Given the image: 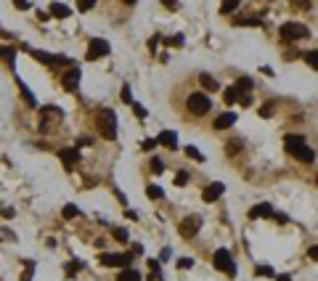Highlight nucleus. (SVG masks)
Returning a JSON list of instances; mask_svg holds the SVG:
<instances>
[{"mask_svg": "<svg viewBox=\"0 0 318 281\" xmlns=\"http://www.w3.org/2000/svg\"><path fill=\"white\" fill-rule=\"evenodd\" d=\"M130 106H133V112H135V114H138V117H146V114H148V112H146V109H144V106H141V103H135V101L130 103Z\"/></svg>", "mask_w": 318, "mask_h": 281, "instance_id": "2f4dec72", "label": "nucleus"}, {"mask_svg": "<svg viewBox=\"0 0 318 281\" xmlns=\"http://www.w3.org/2000/svg\"><path fill=\"white\" fill-rule=\"evenodd\" d=\"M58 159L67 167H72L74 162H80V152H77V149H61V152H58Z\"/></svg>", "mask_w": 318, "mask_h": 281, "instance_id": "f8f14e48", "label": "nucleus"}, {"mask_svg": "<svg viewBox=\"0 0 318 281\" xmlns=\"http://www.w3.org/2000/svg\"><path fill=\"white\" fill-rule=\"evenodd\" d=\"M0 215H3V218H14V210H8V207H3V210H0Z\"/></svg>", "mask_w": 318, "mask_h": 281, "instance_id": "a19ab883", "label": "nucleus"}, {"mask_svg": "<svg viewBox=\"0 0 318 281\" xmlns=\"http://www.w3.org/2000/svg\"><path fill=\"white\" fill-rule=\"evenodd\" d=\"M186 103H188V112L196 114V117L207 114V112H210V106H212V101H210V96H207V93H191L186 99Z\"/></svg>", "mask_w": 318, "mask_h": 281, "instance_id": "7ed1b4c3", "label": "nucleus"}, {"mask_svg": "<svg viewBox=\"0 0 318 281\" xmlns=\"http://www.w3.org/2000/svg\"><path fill=\"white\" fill-rule=\"evenodd\" d=\"M199 82H202V85H204V90H210V93H212V90H218V88H220V85H218V80H215V77H212V75H207V72H202V75H199Z\"/></svg>", "mask_w": 318, "mask_h": 281, "instance_id": "dca6fc26", "label": "nucleus"}, {"mask_svg": "<svg viewBox=\"0 0 318 281\" xmlns=\"http://www.w3.org/2000/svg\"><path fill=\"white\" fill-rule=\"evenodd\" d=\"M117 281H141V273L135 271V268H122V271L117 273Z\"/></svg>", "mask_w": 318, "mask_h": 281, "instance_id": "2eb2a0df", "label": "nucleus"}, {"mask_svg": "<svg viewBox=\"0 0 318 281\" xmlns=\"http://www.w3.org/2000/svg\"><path fill=\"white\" fill-rule=\"evenodd\" d=\"M61 85H64V90H69V93H74L77 88H80V69L72 67V69H67L64 72V77H61Z\"/></svg>", "mask_w": 318, "mask_h": 281, "instance_id": "6e6552de", "label": "nucleus"}, {"mask_svg": "<svg viewBox=\"0 0 318 281\" xmlns=\"http://www.w3.org/2000/svg\"><path fill=\"white\" fill-rule=\"evenodd\" d=\"M276 281H292L289 276H276Z\"/></svg>", "mask_w": 318, "mask_h": 281, "instance_id": "a18cd8bd", "label": "nucleus"}, {"mask_svg": "<svg viewBox=\"0 0 318 281\" xmlns=\"http://www.w3.org/2000/svg\"><path fill=\"white\" fill-rule=\"evenodd\" d=\"M170 45H183V35H178V37H170V40H167Z\"/></svg>", "mask_w": 318, "mask_h": 281, "instance_id": "4c0bfd02", "label": "nucleus"}, {"mask_svg": "<svg viewBox=\"0 0 318 281\" xmlns=\"http://www.w3.org/2000/svg\"><path fill=\"white\" fill-rule=\"evenodd\" d=\"M114 239H120V241H127V231H125V228H114Z\"/></svg>", "mask_w": 318, "mask_h": 281, "instance_id": "c756f323", "label": "nucleus"}, {"mask_svg": "<svg viewBox=\"0 0 318 281\" xmlns=\"http://www.w3.org/2000/svg\"><path fill=\"white\" fill-rule=\"evenodd\" d=\"M93 0H82V3H80V11H90V8H93Z\"/></svg>", "mask_w": 318, "mask_h": 281, "instance_id": "c9c22d12", "label": "nucleus"}, {"mask_svg": "<svg viewBox=\"0 0 318 281\" xmlns=\"http://www.w3.org/2000/svg\"><path fill=\"white\" fill-rule=\"evenodd\" d=\"M50 14H53L56 19H67L72 11H69V5H64V3H50Z\"/></svg>", "mask_w": 318, "mask_h": 281, "instance_id": "f3484780", "label": "nucleus"}, {"mask_svg": "<svg viewBox=\"0 0 318 281\" xmlns=\"http://www.w3.org/2000/svg\"><path fill=\"white\" fill-rule=\"evenodd\" d=\"M316 180H318V178H316Z\"/></svg>", "mask_w": 318, "mask_h": 281, "instance_id": "49530a36", "label": "nucleus"}, {"mask_svg": "<svg viewBox=\"0 0 318 281\" xmlns=\"http://www.w3.org/2000/svg\"><path fill=\"white\" fill-rule=\"evenodd\" d=\"M305 61H308L313 69H318V48H316V51H310V53H305Z\"/></svg>", "mask_w": 318, "mask_h": 281, "instance_id": "5701e85b", "label": "nucleus"}, {"mask_svg": "<svg viewBox=\"0 0 318 281\" xmlns=\"http://www.w3.org/2000/svg\"><path fill=\"white\" fill-rule=\"evenodd\" d=\"M223 191H225V186H223V183H210V186L204 188L202 199H204V202H215V199L223 197Z\"/></svg>", "mask_w": 318, "mask_h": 281, "instance_id": "9d476101", "label": "nucleus"}, {"mask_svg": "<svg viewBox=\"0 0 318 281\" xmlns=\"http://www.w3.org/2000/svg\"><path fill=\"white\" fill-rule=\"evenodd\" d=\"M109 43L106 40H101V37H96V40H90L88 45V58L90 61H96V58H103V56H109Z\"/></svg>", "mask_w": 318, "mask_h": 281, "instance_id": "0eeeda50", "label": "nucleus"}, {"mask_svg": "<svg viewBox=\"0 0 318 281\" xmlns=\"http://www.w3.org/2000/svg\"><path fill=\"white\" fill-rule=\"evenodd\" d=\"M284 149H287L292 156H297L300 162H313L316 159V152L305 143L302 135H287V138H284Z\"/></svg>", "mask_w": 318, "mask_h": 281, "instance_id": "f257e3e1", "label": "nucleus"}, {"mask_svg": "<svg viewBox=\"0 0 318 281\" xmlns=\"http://www.w3.org/2000/svg\"><path fill=\"white\" fill-rule=\"evenodd\" d=\"M260 114H263V117H270V114H273V106H263Z\"/></svg>", "mask_w": 318, "mask_h": 281, "instance_id": "ea45409f", "label": "nucleus"}, {"mask_svg": "<svg viewBox=\"0 0 318 281\" xmlns=\"http://www.w3.org/2000/svg\"><path fill=\"white\" fill-rule=\"evenodd\" d=\"M77 212H80V210H77V207L74 204H67V207H64V218H77Z\"/></svg>", "mask_w": 318, "mask_h": 281, "instance_id": "cd10ccee", "label": "nucleus"}, {"mask_svg": "<svg viewBox=\"0 0 318 281\" xmlns=\"http://www.w3.org/2000/svg\"><path fill=\"white\" fill-rule=\"evenodd\" d=\"M194 265V260L191 257H183V260H178V268H191Z\"/></svg>", "mask_w": 318, "mask_h": 281, "instance_id": "f704fd0d", "label": "nucleus"}, {"mask_svg": "<svg viewBox=\"0 0 318 281\" xmlns=\"http://www.w3.org/2000/svg\"><path fill=\"white\" fill-rule=\"evenodd\" d=\"M308 255H310L313 260H318V247H310V252H308Z\"/></svg>", "mask_w": 318, "mask_h": 281, "instance_id": "37998d69", "label": "nucleus"}, {"mask_svg": "<svg viewBox=\"0 0 318 281\" xmlns=\"http://www.w3.org/2000/svg\"><path fill=\"white\" fill-rule=\"evenodd\" d=\"M14 48H3V45H0V58H5V61H14Z\"/></svg>", "mask_w": 318, "mask_h": 281, "instance_id": "393cba45", "label": "nucleus"}, {"mask_svg": "<svg viewBox=\"0 0 318 281\" xmlns=\"http://www.w3.org/2000/svg\"><path fill=\"white\" fill-rule=\"evenodd\" d=\"M257 276H276L270 265H257Z\"/></svg>", "mask_w": 318, "mask_h": 281, "instance_id": "c85d7f7f", "label": "nucleus"}, {"mask_svg": "<svg viewBox=\"0 0 318 281\" xmlns=\"http://www.w3.org/2000/svg\"><path fill=\"white\" fill-rule=\"evenodd\" d=\"M130 255H101V263L103 265H122V268H130Z\"/></svg>", "mask_w": 318, "mask_h": 281, "instance_id": "1a4fd4ad", "label": "nucleus"}, {"mask_svg": "<svg viewBox=\"0 0 318 281\" xmlns=\"http://www.w3.org/2000/svg\"><path fill=\"white\" fill-rule=\"evenodd\" d=\"M236 8H239V0H228V3L220 5V14H233Z\"/></svg>", "mask_w": 318, "mask_h": 281, "instance_id": "4be33fe9", "label": "nucleus"}, {"mask_svg": "<svg viewBox=\"0 0 318 281\" xmlns=\"http://www.w3.org/2000/svg\"><path fill=\"white\" fill-rule=\"evenodd\" d=\"M199 226H202V218H199V215H188V218L180 220L178 231H180V236H183V239H194L199 233Z\"/></svg>", "mask_w": 318, "mask_h": 281, "instance_id": "423d86ee", "label": "nucleus"}, {"mask_svg": "<svg viewBox=\"0 0 318 281\" xmlns=\"http://www.w3.org/2000/svg\"><path fill=\"white\" fill-rule=\"evenodd\" d=\"M146 194H148V199H162V197H165L159 186H148V188H146Z\"/></svg>", "mask_w": 318, "mask_h": 281, "instance_id": "b1692460", "label": "nucleus"}, {"mask_svg": "<svg viewBox=\"0 0 318 281\" xmlns=\"http://www.w3.org/2000/svg\"><path fill=\"white\" fill-rule=\"evenodd\" d=\"M252 85H255V82H252V77H239V82H236V93H239V96L249 93Z\"/></svg>", "mask_w": 318, "mask_h": 281, "instance_id": "a211bd4d", "label": "nucleus"}, {"mask_svg": "<svg viewBox=\"0 0 318 281\" xmlns=\"http://www.w3.org/2000/svg\"><path fill=\"white\" fill-rule=\"evenodd\" d=\"M157 143H162V146H167V149H178V135H175L172 130H165V133H159Z\"/></svg>", "mask_w": 318, "mask_h": 281, "instance_id": "ddd939ff", "label": "nucleus"}, {"mask_svg": "<svg viewBox=\"0 0 318 281\" xmlns=\"http://www.w3.org/2000/svg\"><path fill=\"white\" fill-rule=\"evenodd\" d=\"M19 82V90H22V96H24V101L29 103V106H37V99H35V93H32V90L27 88V85H24L22 80H16Z\"/></svg>", "mask_w": 318, "mask_h": 281, "instance_id": "6ab92c4d", "label": "nucleus"}, {"mask_svg": "<svg viewBox=\"0 0 318 281\" xmlns=\"http://www.w3.org/2000/svg\"><path fill=\"white\" fill-rule=\"evenodd\" d=\"M233 24H236V27H257L260 19H233Z\"/></svg>", "mask_w": 318, "mask_h": 281, "instance_id": "412c9836", "label": "nucleus"}, {"mask_svg": "<svg viewBox=\"0 0 318 281\" xmlns=\"http://www.w3.org/2000/svg\"><path fill=\"white\" fill-rule=\"evenodd\" d=\"M249 218H273V204L263 202V204L252 207V210H249Z\"/></svg>", "mask_w": 318, "mask_h": 281, "instance_id": "9b49d317", "label": "nucleus"}, {"mask_svg": "<svg viewBox=\"0 0 318 281\" xmlns=\"http://www.w3.org/2000/svg\"><path fill=\"white\" fill-rule=\"evenodd\" d=\"M77 268H80V263H69L67 265V273H77Z\"/></svg>", "mask_w": 318, "mask_h": 281, "instance_id": "79ce46f5", "label": "nucleus"}, {"mask_svg": "<svg viewBox=\"0 0 318 281\" xmlns=\"http://www.w3.org/2000/svg\"><path fill=\"white\" fill-rule=\"evenodd\" d=\"M151 173L162 175V173H165V162H162V159H151Z\"/></svg>", "mask_w": 318, "mask_h": 281, "instance_id": "bb28decb", "label": "nucleus"}, {"mask_svg": "<svg viewBox=\"0 0 318 281\" xmlns=\"http://www.w3.org/2000/svg\"><path fill=\"white\" fill-rule=\"evenodd\" d=\"M148 281H162V273H151V279Z\"/></svg>", "mask_w": 318, "mask_h": 281, "instance_id": "c03bdc74", "label": "nucleus"}, {"mask_svg": "<svg viewBox=\"0 0 318 281\" xmlns=\"http://www.w3.org/2000/svg\"><path fill=\"white\" fill-rule=\"evenodd\" d=\"M154 146H157V138H146V141H144V149H146V152H148V149H154Z\"/></svg>", "mask_w": 318, "mask_h": 281, "instance_id": "e433bc0d", "label": "nucleus"}, {"mask_svg": "<svg viewBox=\"0 0 318 281\" xmlns=\"http://www.w3.org/2000/svg\"><path fill=\"white\" fill-rule=\"evenodd\" d=\"M98 130L106 141H117V114L112 109H101L98 112Z\"/></svg>", "mask_w": 318, "mask_h": 281, "instance_id": "f03ea898", "label": "nucleus"}, {"mask_svg": "<svg viewBox=\"0 0 318 281\" xmlns=\"http://www.w3.org/2000/svg\"><path fill=\"white\" fill-rule=\"evenodd\" d=\"M122 101H125V103H133V96H130V88H127V85L122 88Z\"/></svg>", "mask_w": 318, "mask_h": 281, "instance_id": "473e14b6", "label": "nucleus"}, {"mask_svg": "<svg viewBox=\"0 0 318 281\" xmlns=\"http://www.w3.org/2000/svg\"><path fill=\"white\" fill-rule=\"evenodd\" d=\"M239 146H242V141H239V138H233V143L228 146V154H236V152H239Z\"/></svg>", "mask_w": 318, "mask_h": 281, "instance_id": "72a5a7b5", "label": "nucleus"}, {"mask_svg": "<svg viewBox=\"0 0 318 281\" xmlns=\"http://www.w3.org/2000/svg\"><path fill=\"white\" fill-rule=\"evenodd\" d=\"M239 103H242V106H249L252 99H249V96H239Z\"/></svg>", "mask_w": 318, "mask_h": 281, "instance_id": "58836bf2", "label": "nucleus"}, {"mask_svg": "<svg viewBox=\"0 0 318 281\" xmlns=\"http://www.w3.org/2000/svg\"><path fill=\"white\" fill-rule=\"evenodd\" d=\"M233 122H236V114H233V112H225V114H220L218 120H215V130H228Z\"/></svg>", "mask_w": 318, "mask_h": 281, "instance_id": "4468645a", "label": "nucleus"}, {"mask_svg": "<svg viewBox=\"0 0 318 281\" xmlns=\"http://www.w3.org/2000/svg\"><path fill=\"white\" fill-rule=\"evenodd\" d=\"M225 101H228V103H233V101H239V93H236V88H225Z\"/></svg>", "mask_w": 318, "mask_h": 281, "instance_id": "a878e982", "label": "nucleus"}, {"mask_svg": "<svg viewBox=\"0 0 318 281\" xmlns=\"http://www.w3.org/2000/svg\"><path fill=\"white\" fill-rule=\"evenodd\" d=\"M186 156H191V159H196V162H204V154L199 152L196 146H186Z\"/></svg>", "mask_w": 318, "mask_h": 281, "instance_id": "aec40b11", "label": "nucleus"}, {"mask_svg": "<svg viewBox=\"0 0 318 281\" xmlns=\"http://www.w3.org/2000/svg\"><path fill=\"white\" fill-rule=\"evenodd\" d=\"M281 37L284 40H302V37H308L310 35V29L305 27V24L300 22H287V24H281Z\"/></svg>", "mask_w": 318, "mask_h": 281, "instance_id": "39448f33", "label": "nucleus"}, {"mask_svg": "<svg viewBox=\"0 0 318 281\" xmlns=\"http://www.w3.org/2000/svg\"><path fill=\"white\" fill-rule=\"evenodd\" d=\"M212 263H215L218 271H225V276H236V263H233L231 252L228 250H218L215 255H212Z\"/></svg>", "mask_w": 318, "mask_h": 281, "instance_id": "20e7f679", "label": "nucleus"}, {"mask_svg": "<svg viewBox=\"0 0 318 281\" xmlns=\"http://www.w3.org/2000/svg\"><path fill=\"white\" fill-rule=\"evenodd\" d=\"M186 180H188V173H178V175H175V186H186Z\"/></svg>", "mask_w": 318, "mask_h": 281, "instance_id": "7c9ffc66", "label": "nucleus"}]
</instances>
